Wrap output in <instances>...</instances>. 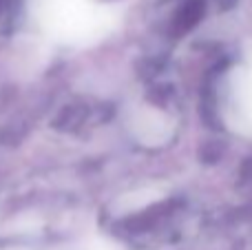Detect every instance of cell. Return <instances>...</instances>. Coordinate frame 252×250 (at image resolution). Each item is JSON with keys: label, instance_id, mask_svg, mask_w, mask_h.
<instances>
[{"label": "cell", "instance_id": "obj_1", "mask_svg": "<svg viewBox=\"0 0 252 250\" xmlns=\"http://www.w3.org/2000/svg\"><path fill=\"white\" fill-rule=\"evenodd\" d=\"M201 13H204V4H201L199 0H186L173 18V31L175 33L188 31L201 18Z\"/></svg>", "mask_w": 252, "mask_h": 250}]
</instances>
